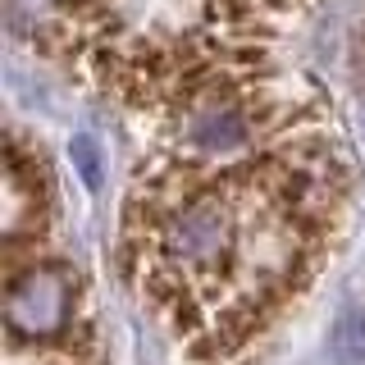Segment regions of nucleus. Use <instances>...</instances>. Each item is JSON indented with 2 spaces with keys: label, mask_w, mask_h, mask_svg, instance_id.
Listing matches in <instances>:
<instances>
[{
  "label": "nucleus",
  "mask_w": 365,
  "mask_h": 365,
  "mask_svg": "<svg viewBox=\"0 0 365 365\" xmlns=\"http://www.w3.org/2000/svg\"><path fill=\"white\" fill-rule=\"evenodd\" d=\"M178 142L197 160H228L256 142V110L237 91H201L178 119Z\"/></svg>",
  "instance_id": "obj_3"
},
{
  "label": "nucleus",
  "mask_w": 365,
  "mask_h": 365,
  "mask_svg": "<svg viewBox=\"0 0 365 365\" xmlns=\"http://www.w3.org/2000/svg\"><path fill=\"white\" fill-rule=\"evenodd\" d=\"M68 151L78 155V165H83L87 182H96V178H101V174H96V142H91V137H73V142H68Z\"/></svg>",
  "instance_id": "obj_5"
},
{
  "label": "nucleus",
  "mask_w": 365,
  "mask_h": 365,
  "mask_svg": "<svg viewBox=\"0 0 365 365\" xmlns=\"http://www.w3.org/2000/svg\"><path fill=\"white\" fill-rule=\"evenodd\" d=\"M334 361L365 365V311H342L334 324Z\"/></svg>",
  "instance_id": "obj_4"
},
{
  "label": "nucleus",
  "mask_w": 365,
  "mask_h": 365,
  "mask_svg": "<svg viewBox=\"0 0 365 365\" xmlns=\"http://www.w3.org/2000/svg\"><path fill=\"white\" fill-rule=\"evenodd\" d=\"M78 315V279L64 260H28L5 283V329L14 342L64 338Z\"/></svg>",
  "instance_id": "obj_2"
},
{
  "label": "nucleus",
  "mask_w": 365,
  "mask_h": 365,
  "mask_svg": "<svg viewBox=\"0 0 365 365\" xmlns=\"http://www.w3.org/2000/svg\"><path fill=\"white\" fill-rule=\"evenodd\" d=\"M155 256L174 274H224L237 256V215L228 197L201 187L174 201L155 224Z\"/></svg>",
  "instance_id": "obj_1"
}]
</instances>
